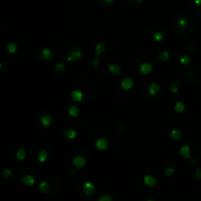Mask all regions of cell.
<instances>
[{
    "label": "cell",
    "mask_w": 201,
    "mask_h": 201,
    "mask_svg": "<svg viewBox=\"0 0 201 201\" xmlns=\"http://www.w3.org/2000/svg\"><path fill=\"white\" fill-rule=\"evenodd\" d=\"M121 84H122V87L125 89V90H128V89H131V87H133V79H130V78H124L122 79Z\"/></svg>",
    "instance_id": "6da1fadb"
},
{
    "label": "cell",
    "mask_w": 201,
    "mask_h": 201,
    "mask_svg": "<svg viewBox=\"0 0 201 201\" xmlns=\"http://www.w3.org/2000/svg\"><path fill=\"white\" fill-rule=\"evenodd\" d=\"M84 192L86 195H91L94 192V185L89 182H86L84 185Z\"/></svg>",
    "instance_id": "7a4b0ae2"
},
{
    "label": "cell",
    "mask_w": 201,
    "mask_h": 201,
    "mask_svg": "<svg viewBox=\"0 0 201 201\" xmlns=\"http://www.w3.org/2000/svg\"><path fill=\"white\" fill-rule=\"evenodd\" d=\"M82 57V51L81 50H74L71 52V55L67 58V60L70 61H77Z\"/></svg>",
    "instance_id": "3957f363"
},
{
    "label": "cell",
    "mask_w": 201,
    "mask_h": 201,
    "mask_svg": "<svg viewBox=\"0 0 201 201\" xmlns=\"http://www.w3.org/2000/svg\"><path fill=\"white\" fill-rule=\"evenodd\" d=\"M84 164H86V160H84V159L82 158V156L75 157V159H74V165L76 166V168L81 169V168H82V167L84 166Z\"/></svg>",
    "instance_id": "277c9868"
},
{
    "label": "cell",
    "mask_w": 201,
    "mask_h": 201,
    "mask_svg": "<svg viewBox=\"0 0 201 201\" xmlns=\"http://www.w3.org/2000/svg\"><path fill=\"white\" fill-rule=\"evenodd\" d=\"M95 145H96V147L98 148L99 150H104V149H106L108 146V141L106 140H104V138H99V140L95 142Z\"/></svg>",
    "instance_id": "5b68a950"
},
{
    "label": "cell",
    "mask_w": 201,
    "mask_h": 201,
    "mask_svg": "<svg viewBox=\"0 0 201 201\" xmlns=\"http://www.w3.org/2000/svg\"><path fill=\"white\" fill-rule=\"evenodd\" d=\"M144 182L147 186H154L156 184V180L153 176L147 175V176L144 177Z\"/></svg>",
    "instance_id": "8992f818"
},
{
    "label": "cell",
    "mask_w": 201,
    "mask_h": 201,
    "mask_svg": "<svg viewBox=\"0 0 201 201\" xmlns=\"http://www.w3.org/2000/svg\"><path fill=\"white\" fill-rule=\"evenodd\" d=\"M72 98H73L75 102H81L82 98H84V94H82V91L74 90L72 92Z\"/></svg>",
    "instance_id": "52a82bcc"
},
{
    "label": "cell",
    "mask_w": 201,
    "mask_h": 201,
    "mask_svg": "<svg viewBox=\"0 0 201 201\" xmlns=\"http://www.w3.org/2000/svg\"><path fill=\"white\" fill-rule=\"evenodd\" d=\"M159 91H160V86H159L158 84L153 82V84H150V86H149V93L151 95H156Z\"/></svg>",
    "instance_id": "ba28073f"
},
{
    "label": "cell",
    "mask_w": 201,
    "mask_h": 201,
    "mask_svg": "<svg viewBox=\"0 0 201 201\" xmlns=\"http://www.w3.org/2000/svg\"><path fill=\"white\" fill-rule=\"evenodd\" d=\"M151 71H152V65H151V64L144 63V64H142V65L140 66V72L142 74L147 75L149 73H151Z\"/></svg>",
    "instance_id": "9c48e42d"
},
{
    "label": "cell",
    "mask_w": 201,
    "mask_h": 201,
    "mask_svg": "<svg viewBox=\"0 0 201 201\" xmlns=\"http://www.w3.org/2000/svg\"><path fill=\"white\" fill-rule=\"evenodd\" d=\"M180 154L184 157V158H189L190 157V148L187 145L182 146L180 150Z\"/></svg>",
    "instance_id": "30bf717a"
},
{
    "label": "cell",
    "mask_w": 201,
    "mask_h": 201,
    "mask_svg": "<svg viewBox=\"0 0 201 201\" xmlns=\"http://www.w3.org/2000/svg\"><path fill=\"white\" fill-rule=\"evenodd\" d=\"M22 182H24L26 185H32L33 184H35V179H33L32 176L28 175V176H25L24 178H23Z\"/></svg>",
    "instance_id": "8fae6325"
},
{
    "label": "cell",
    "mask_w": 201,
    "mask_h": 201,
    "mask_svg": "<svg viewBox=\"0 0 201 201\" xmlns=\"http://www.w3.org/2000/svg\"><path fill=\"white\" fill-rule=\"evenodd\" d=\"M47 158H48V155H47V152L45 150H40L37 153V159H38V161L41 162V163L45 162Z\"/></svg>",
    "instance_id": "7c38bea8"
},
{
    "label": "cell",
    "mask_w": 201,
    "mask_h": 201,
    "mask_svg": "<svg viewBox=\"0 0 201 201\" xmlns=\"http://www.w3.org/2000/svg\"><path fill=\"white\" fill-rule=\"evenodd\" d=\"M51 122H52V118H51L50 115H44L41 117V123H42V125L45 126V127L50 126Z\"/></svg>",
    "instance_id": "4fadbf2b"
},
{
    "label": "cell",
    "mask_w": 201,
    "mask_h": 201,
    "mask_svg": "<svg viewBox=\"0 0 201 201\" xmlns=\"http://www.w3.org/2000/svg\"><path fill=\"white\" fill-rule=\"evenodd\" d=\"M109 70L112 74L114 75H120L121 74V68L118 65H115V64H112V65L109 66Z\"/></svg>",
    "instance_id": "5bb4252c"
},
{
    "label": "cell",
    "mask_w": 201,
    "mask_h": 201,
    "mask_svg": "<svg viewBox=\"0 0 201 201\" xmlns=\"http://www.w3.org/2000/svg\"><path fill=\"white\" fill-rule=\"evenodd\" d=\"M41 56H42V58L44 59V60H49V59L52 57V52L47 49V48H45V49L42 50V52H41Z\"/></svg>",
    "instance_id": "9a60e30c"
},
{
    "label": "cell",
    "mask_w": 201,
    "mask_h": 201,
    "mask_svg": "<svg viewBox=\"0 0 201 201\" xmlns=\"http://www.w3.org/2000/svg\"><path fill=\"white\" fill-rule=\"evenodd\" d=\"M65 135L67 138H69V140H73V138L76 137L77 133L76 131H75L74 130H72V128H69V130H67L65 131Z\"/></svg>",
    "instance_id": "2e32d148"
},
{
    "label": "cell",
    "mask_w": 201,
    "mask_h": 201,
    "mask_svg": "<svg viewBox=\"0 0 201 201\" xmlns=\"http://www.w3.org/2000/svg\"><path fill=\"white\" fill-rule=\"evenodd\" d=\"M25 157H26V151L24 150V149L20 148L16 153V158L18 159V160L22 161L25 159Z\"/></svg>",
    "instance_id": "e0dca14e"
},
{
    "label": "cell",
    "mask_w": 201,
    "mask_h": 201,
    "mask_svg": "<svg viewBox=\"0 0 201 201\" xmlns=\"http://www.w3.org/2000/svg\"><path fill=\"white\" fill-rule=\"evenodd\" d=\"M39 190L43 193H46V192L49 191V185H48L47 182H41V184H39Z\"/></svg>",
    "instance_id": "ac0fdd59"
},
{
    "label": "cell",
    "mask_w": 201,
    "mask_h": 201,
    "mask_svg": "<svg viewBox=\"0 0 201 201\" xmlns=\"http://www.w3.org/2000/svg\"><path fill=\"white\" fill-rule=\"evenodd\" d=\"M185 109V105L181 101H179V102H177V104H176V106H175V110L177 111V112H179V113H182V112H184Z\"/></svg>",
    "instance_id": "d6986e66"
},
{
    "label": "cell",
    "mask_w": 201,
    "mask_h": 201,
    "mask_svg": "<svg viewBox=\"0 0 201 201\" xmlns=\"http://www.w3.org/2000/svg\"><path fill=\"white\" fill-rule=\"evenodd\" d=\"M69 114L71 116H73V117H77L79 114V108L77 106H75V105L71 106L70 109H69Z\"/></svg>",
    "instance_id": "ffe728a7"
},
{
    "label": "cell",
    "mask_w": 201,
    "mask_h": 201,
    "mask_svg": "<svg viewBox=\"0 0 201 201\" xmlns=\"http://www.w3.org/2000/svg\"><path fill=\"white\" fill-rule=\"evenodd\" d=\"M171 136L175 140H180L182 137V133L179 130H173L171 131Z\"/></svg>",
    "instance_id": "44dd1931"
},
{
    "label": "cell",
    "mask_w": 201,
    "mask_h": 201,
    "mask_svg": "<svg viewBox=\"0 0 201 201\" xmlns=\"http://www.w3.org/2000/svg\"><path fill=\"white\" fill-rule=\"evenodd\" d=\"M95 51H96L97 55H101V54L104 52V44L103 43H98L95 47Z\"/></svg>",
    "instance_id": "7402d4cb"
},
{
    "label": "cell",
    "mask_w": 201,
    "mask_h": 201,
    "mask_svg": "<svg viewBox=\"0 0 201 201\" xmlns=\"http://www.w3.org/2000/svg\"><path fill=\"white\" fill-rule=\"evenodd\" d=\"M163 38H164V35L161 32H156L154 33V39L156 41H161L163 40Z\"/></svg>",
    "instance_id": "603a6c76"
},
{
    "label": "cell",
    "mask_w": 201,
    "mask_h": 201,
    "mask_svg": "<svg viewBox=\"0 0 201 201\" xmlns=\"http://www.w3.org/2000/svg\"><path fill=\"white\" fill-rule=\"evenodd\" d=\"M170 57V54L168 51H163V52L161 53V55L159 56V58H160V60L162 61H166V60H168Z\"/></svg>",
    "instance_id": "cb8c5ba5"
},
{
    "label": "cell",
    "mask_w": 201,
    "mask_h": 201,
    "mask_svg": "<svg viewBox=\"0 0 201 201\" xmlns=\"http://www.w3.org/2000/svg\"><path fill=\"white\" fill-rule=\"evenodd\" d=\"M7 48H8V51H9V52L10 53H15V52H16V50H17V45L16 44H15V43H10V44H8V47H7Z\"/></svg>",
    "instance_id": "d4e9b609"
},
{
    "label": "cell",
    "mask_w": 201,
    "mask_h": 201,
    "mask_svg": "<svg viewBox=\"0 0 201 201\" xmlns=\"http://www.w3.org/2000/svg\"><path fill=\"white\" fill-rule=\"evenodd\" d=\"M170 89H171L172 92H174V93H177V92L179 91V87H178L177 82H173V84H171V86H170Z\"/></svg>",
    "instance_id": "484cf974"
},
{
    "label": "cell",
    "mask_w": 201,
    "mask_h": 201,
    "mask_svg": "<svg viewBox=\"0 0 201 201\" xmlns=\"http://www.w3.org/2000/svg\"><path fill=\"white\" fill-rule=\"evenodd\" d=\"M178 24H179L180 27L185 28V27H186V25H187V21L185 19H180L179 22H178Z\"/></svg>",
    "instance_id": "4316f807"
},
{
    "label": "cell",
    "mask_w": 201,
    "mask_h": 201,
    "mask_svg": "<svg viewBox=\"0 0 201 201\" xmlns=\"http://www.w3.org/2000/svg\"><path fill=\"white\" fill-rule=\"evenodd\" d=\"M174 172H175V170H174V168H172V167H169L168 169H166L165 170V174L167 175V176H172L173 174H174Z\"/></svg>",
    "instance_id": "83f0119b"
},
{
    "label": "cell",
    "mask_w": 201,
    "mask_h": 201,
    "mask_svg": "<svg viewBox=\"0 0 201 201\" xmlns=\"http://www.w3.org/2000/svg\"><path fill=\"white\" fill-rule=\"evenodd\" d=\"M181 63L182 64H189L190 62V58L189 57V56H184V57L181 58Z\"/></svg>",
    "instance_id": "f1b7e54d"
},
{
    "label": "cell",
    "mask_w": 201,
    "mask_h": 201,
    "mask_svg": "<svg viewBox=\"0 0 201 201\" xmlns=\"http://www.w3.org/2000/svg\"><path fill=\"white\" fill-rule=\"evenodd\" d=\"M64 64L63 63H58L57 65L55 66V70L57 71V72H61V71H63L64 70Z\"/></svg>",
    "instance_id": "f546056e"
},
{
    "label": "cell",
    "mask_w": 201,
    "mask_h": 201,
    "mask_svg": "<svg viewBox=\"0 0 201 201\" xmlns=\"http://www.w3.org/2000/svg\"><path fill=\"white\" fill-rule=\"evenodd\" d=\"M11 174H12V172L10 169H5L4 172L2 173V175H3L4 178H9L10 176H11Z\"/></svg>",
    "instance_id": "4dcf8cb0"
},
{
    "label": "cell",
    "mask_w": 201,
    "mask_h": 201,
    "mask_svg": "<svg viewBox=\"0 0 201 201\" xmlns=\"http://www.w3.org/2000/svg\"><path fill=\"white\" fill-rule=\"evenodd\" d=\"M91 64H92V66H93L94 68H97V67H98V65H99V58L96 57L95 59H93Z\"/></svg>",
    "instance_id": "1f68e13d"
},
{
    "label": "cell",
    "mask_w": 201,
    "mask_h": 201,
    "mask_svg": "<svg viewBox=\"0 0 201 201\" xmlns=\"http://www.w3.org/2000/svg\"><path fill=\"white\" fill-rule=\"evenodd\" d=\"M195 178L197 180H201V170L200 169H196V174H195Z\"/></svg>",
    "instance_id": "d6a6232c"
},
{
    "label": "cell",
    "mask_w": 201,
    "mask_h": 201,
    "mask_svg": "<svg viewBox=\"0 0 201 201\" xmlns=\"http://www.w3.org/2000/svg\"><path fill=\"white\" fill-rule=\"evenodd\" d=\"M99 201H111V197L109 196H101L99 198Z\"/></svg>",
    "instance_id": "836d02e7"
},
{
    "label": "cell",
    "mask_w": 201,
    "mask_h": 201,
    "mask_svg": "<svg viewBox=\"0 0 201 201\" xmlns=\"http://www.w3.org/2000/svg\"><path fill=\"white\" fill-rule=\"evenodd\" d=\"M103 1H104L105 3H107V4H110V3H112L114 0H103Z\"/></svg>",
    "instance_id": "e575fe53"
},
{
    "label": "cell",
    "mask_w": 201,
    "mask_h": 201,
    "mask_svg": "<svg viewBox=\"0 0 201 201\" xmlns=\"http://www.w3.org/2000/svg\"><path fill=\"white\" fill-rule=\"evenodd\" d=\"M194 3L196 5H201V0H194Z\"/></svg>",
    "instance_id": "d590c367"
},
{
    "label": "cell",
    "mask_w": 201,
    "mask_h": 201,
    "mask_svg": "<svg viewBox=\"0 0 201 201\" xmlns=\"http://www.w3.org/2000/svg\"><path fill=\"white\" fill-rule=\"evenodd\" d=\"M135 1H138V2H140V1H142V0H135Z\"/></svg>",
    "instance_id": "8d00e7d4"
}]
</instances>
